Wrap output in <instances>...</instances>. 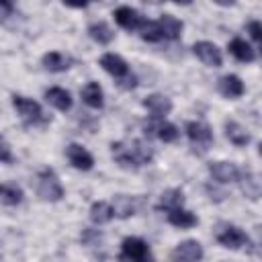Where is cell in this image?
Masks as SVG:
<instances>
[{"label": "cell", "instance_id": "1", "mask_svg": "<svg viewBox=\"0 0 262 262\" xmlns=\"http://www.w3.org/2000/svg\"><path fill=\"white\" fill-rule=\"evenodd\" d=\"M111 151L117 164L125 166V168H139L151 162L154 158V149L141 141V139H131V141H113L111 143Z\"/></svg>", "mask_w": 262, "mask_h": 262}, {"label": "cell", "instance_id": "2", "mask_svg": "<svg viewBox=\"0 0 262 262\" xmlns=\"http://www.w3.org/2000/svg\"><path fill=\"white\" fill-rule=\"evenodd\" d=\"M100 66H102L104 72H108L113 78H117L123 88H135L137 78L129 72V66H127V61L121 55H117V53H104L100 57Z\"/></svg>", "mask_w": 262, "mask_h": 262}, {"label": "cell", "instance_id": "3", "mask_svg": "<svg viewBox=\"0 0 262 262\" xmlns=\"http://www.w3.org/2000/svg\"><path fill=\"white\" fill-rule=\"evenodd\" d=\"M12 106L16 108V113H18V117L23 119L25 125H45V123L49 121V117L43 113L41 104L35 102L33 98L14 94V96H12Z\"/></svg>", "mask_w": 262, "mask_h": 262}, {"label": "cell", "instance_id": "4", "mask_svg": "<svg viewBox=\"0 0 262 262\" xmlns=\"http://www.w3.org/2000/svg\"><path fill=\"white\" fill-rule=\"evenodd\" d=\"M119 262H156V260H154L151 250H149V246H147L145 239L135 237V235H129L121 244Z\"/></svg>", "mask_w": 262, "mask_h": 262}, {"label": "cell", "instance_id": "5", "mask_svg": "<svg viewBox=\"0 0 262 262\" xmlns=\"http://www.w3.org/2000/svg\"><path fill=\"white\" fill-rule=\"evenodd\" d=\"M186 135H188V141L192 145V151L196 156H205L209 151V147L213 145V131L207 123L203 121H188L186 123Z\"/></svg>", "mask_w": 262, "mask_h": 262}, {"label": "cell", "instance_id": "6", "mask_svg": "<svg viewBox=\"0 0 262 262\" xmlns=\"http://www.w3.org/2000/svg\"><path fill=\"white\" fill-rule=\"evenodd\" d=\"M37 194L43 199V201H61L63 196V186L57 178V174L51 170V168H45L39 172L37 176Z\"/></svg>", "mask_w": 262, "mask_h": 262}, {"label": "cell", "instance_id": "7", "mask_svg": "<svg viewBox=\"0 0 262 262\" xmlns=\"http://www.w3.org/2000/svg\"><path fill=\"white\" fill-rule=\"evenodd\" d=\"M143 131H145V135H156L164 143H172L180 135V131H178V127L174 123H168V121L156 119V117H151L149 121L143 123Z\"/></svg>", "mask_w": 262, "mask_h": 262}, {"label": "cell", "instance_id": "8", "mask_svg": "<svg viewBox=\"0 0 262 262\" xmlns=\"http://www.w3.org/2000/svg\"><path fill=\"white\" fill-rule=\"evenodd\" d=\"M192 53L209 68H219L223 63V55H221V49L211 43V41H196L192 45Z\"/></svg>", "mask_w": 262, "mask_h": 262}, {"label": "cell", "instance_id": "9", "mask_svg": "<svg viewBox=\"0 0 262 262\" xmlns=\"http://www.w3.org/2000/svg\"><path fill=\"white\" fill-rule=\"evenodd\" d=\"M201 258H203V246L196 239H184L172 252L174 262H199Z\"/></svg>", "mask_w": 262, "mask_h": 262}, {"label": "cell", "instance_id": "10", "mask_svg": "<svg viewBox=\"0 0 262 262\" xmlns=\"http://www.w3.org/2000/svg\"><path fill=\"white\" fill-rule=\"evenodd\" d=\"M66 156H68V160H70V164L76 168V170H92V166H94V158H92V154L84 147V145H80V143H70L68 147H66Z\"/></svg>", "mask_w": 262, "mask_h": 262}, {"label": "cell", "instance_id": "11", "mask_svg": "<svg viewBox=\"0 0 262 262\" xmlns=\"http://www.w3.org/2000/svg\"><path fill=\"white\" fill-rule=\"evenodd\" d=\"M217 242L223 248H229V250H239L244 246H250V237L235 225H227L223 231H219L217 233Z\"/></svg>", "mask_w": 262, "mask_h": 262}, {"label": "cell", "instance_id": "12", "mask_svg": "<svg viewBox=\"0 0 262 262\" xmlns=\"http://www.w3.org/2000/svg\"><path fill=\"white\" fill-rule=\"evenodd\" d=\"M209 174L213 180L227 184V182H237L239 178V168L233 162H211L209 164Z\"/></svg>", "mask_w": 262, "mask_h": 262}, {"label": "cell", "instance_id": "13", "mask_svg": "<svg viewBox=\"0 0 262 262\" xmlns=\"http://www.w3.org/2000/svg\"><path fill=\"white\" fill-rule=\"evenodd\" d=\"M113 16H115L117 25L123 27L125 31H139V27L143 23V16L135 8H131V6H119L113 12Z\"/></svg>", "mask_w": 262, "mask_h": 262}, {"label": "cell", "instance_id": "14", "mask_svg": "<svg viewBox=\"0 0 262 262\" xmlns=\"http://www.w3.org/2000/svg\"><path fill=\"white\" fill-rule=\"evenodd\" d=\"M217 86H219V92H221L225 98H239V96L244 94V90H246V86H244L242 78H239V76H235V74L221 76Z\"/></svg>", "mask_w": 262, "mask_h": 262}, {"label": "cell", "instance_id": "15", "mask_svg": "<svg viewBox=\"0 0 262 262\" xmlns=\"http://www.w3.org/2000/svg\"><path fill=\"white\" fill-rule=\"evenodd\" d=\"M143 106L151 113V117L162 119V117H166V115L172 111V100H170L168 96L156 92V94H149V96L143 100Z\"/></svg>", "mask_w": 262, "mask_h": 262}, {"label": "cell", "instance_id": "16", "mask_svg": "<svg viewBox=\"0 0 262 262\" xmlns=\"http://www.w3.org/2000/svg\"><path fill=\"white\" fill-rule=\"evenodd\" d=\"M229 53H231L237 61H242V63H250V61L256 59L254 47H252L246 39H242V37H233V39L229 41Z\"/></svg>", "mask_w": 262, "mask_h": 262}, {"label": "cell", "instance_id": "17", "mask_svg": "<svg viewBox=\"0 0 262 262\" xmlns=\"http://www.w3.org/2000/svg\"><path fill=\"white\" fill-rule=\"evenodd\" d=\"M242 192L250 199V201H258L260 199V180L252 170H239V178H237Z\"/></svg>", "mask_w": 262, "mask_h": 262}, {"label": "cell", "instance_id": "18", "mask_svg": "<svg viewBox=\"0 0 262 262\" xmlns=\"http://www.w3.org/2000/svg\"><path fill=\"white\" fill-rule=\"evenodd\" d=\"M158 25H160V31H162V37H164V39H170V41L180 39L184 25H182V20H178L176 16H172V14H162L160 20H158Z\"/></svg>", "mask_w": 262, "mask_h": 262}, {"label": "cell", "instance_id": "19", "mask_svg": "<svg viewBox=\"0 0 262 262\" xmlns=\"http://www.w3.org/2000/svg\"><path fill=\"white\" fill-rule=\"evenodd\" d=\"M45 100L55 106L57 111H70L72 108V96L66 88H59V86H53V88H47L45 90Z\"/></svg>", "mask_w": 262, "mask_h": 262}, {"label": "cell", "instance_id": "20", "mask_svg": "<svg viewBox=\"0 0 262 262\" xmlns=\"http://www.w3.org/2000/svg\"><path fill=\"white\" fill-rule=\"evenodd\" d=\"M225 137H227L233 145H237V147L248 145L250 139H252L250 133H248V129L242 127L237 121H225Z\"/></svg>", "mask_w": 262, "mask_h": 262}, {"label": "cell", "instance_id": "21", "mask_svg": "<svg viewBox=\"0 0 262 262\" xmlns=\"http://www.w3.org/2000/svg\"><path fill=\"white\" fill-rule=\"evenodd\" d=\"M80 94H82V100H84L90 108H102V104H104V94H102V88H100L98 82H88V84L80 90Z\"/></svg>", "mask_w": 262, "mask_h": 262}, {"label": "cell", "instance_id": "22", "mask_svg": "<svg viewBox=\"0 0 262 262\" xmlns=\"http://www.w3.org/2000/svg\"><path fill=\"white\" fill-rule=\"evenodd\" d=\"M182 203H184V194H182V190H180V188H168V190L162 192L160 203H158V209L168 213V211L180 209Z\"/></svg>", "mask_w": 262, "mask_h": 262}, {"label": "cell", "instance_id": "23", "mask_svg": "<svg viewBox=\"0 0 262 262\" xmlns=\"http://www.w3.org/2000/svg\"><path fill=\"white\" fill-rule=\"evenodd\" d=\"M72 66V57L59 53V51H49L43 55V68L49 72H66Z\"/></svg>", "mask_w": 262, "mask_h": 262}, {"label": "cell", "instance_id": "24", "mask_svg": "<svg viewBox=\"0 0 262 262\" xmlns=\"http://www.w3.org/2000/svg\"><path fill=\"white\" fill-rule=\"evenodd\" d=\"M88 35H90L98 45H108V43L115 39V31H113L104 20L92 23V25L88 27Z\"/></svg>", "mask_w": 262, "mask_h": 262}, {"label": "cell", "instance_id": "25", "mask_svg": "<svg viewBox=\"0 0 262 262\" xmlns=\"http://www.w3.org/2000/svg\"><path fill=\"white\" fill-rule=\"evenodd\" d=\"M168 221L174 225V227H180V229H186V227H194L199 223L196 215H192L190 211L186 209H174V211H168Z\"/></svg>", "mask_w": 262, "mask_h": 262}, {"label": "cell", "instance_id": "26", "mask_svg": "<svg viewBox=\"0 0 262 262\" xmlns=\"http://www.w3.org/2000/svg\"><path fill=\"white\" fill-rule=\"evenodd\" d=\"M23 188L20 186H16V184H12V182H4V184H0V201L4 203V205H8V207H16V205H20L23 203Z\"/></svg>", "mask_w": 262, "mask_h": 262}, {"label": "cell", "instance_id": "27", "mask_svg": "<svg viewBox=\"0 0 262 262\" xmlns=\"http://www.w3.org/2000/svg\"><path fill=\"white\" fill-rule=\"evenodd\" d=\"M113 217H115V211H113V207H111L108 203H104V201H98V203H94V205L90 207V221L96 223V225H104V223H108Z\"/></svg>", "mask_w": 262, "mask_h": 262}, {"label": "cell", "instance_id": "28", "mask_svg": "<svg viewBox=\"0 0 262 262\" xmlns=\"http://www.w3.org/2000/svg\"><path fill=\"white\" fill-rule=\"evenodd\" d=\"M111 207H113L115 215H117V217H121V219H127V217H131V215L135 213L133 199H131V196H127V194H117Z\"/></svg>", "mask_w": 262, "mask_h": 262}, {"label": "cell", "instance_id": "29", "mask_svg": "<svg viewBox=\"0 0 262 262\" xmlns=\"http://www.w3.org/2000/svg\"><path fill=\"white\" fill-rule=\"evenodd\" d=\"M139 35H141V39L147 41V43H158V41L164 39L158 20H149V18H143V23H141V27H139Z\"/></svg>", "mask_w": 262, "mask_h": 262}, {"label": "cell", "instance_id": "30", "mask_svg": "<svg viewBox=\"0 0 262 262\" xmlns=\"http://www.w3.org/2000/svg\"><path fill=\"white\" fill-rule=\"evenodd\" d=\"M82 242L84 244H88V246H92V244H96V242H100L102 239V233L100 231H96V229H90V227H86L84 231H82Z\"/></svg>", "mask_w": 262, "mask_h": 262}, {"label": "cell", "instance_id": "31", "mask_svg": "<svg viewBox=\"0 0 262 262\" xmlns=\"http://www.w3.org/2000/svg\"><path fill=\"white\" fill-rule=\"evenodd\" d=\"M248 33H250V37H252L256 43H260V33H262L260 20H250V23H248Z\"/></svg>", "mask_w": 262, "mask_h": 262}, {"label": "cell", "instance_id": "32", "mask_svg": "<svg viewBox=\"0 0 262 262\" xmlns=\"http://www.w3.org/2000/svg\"><path fill=\"white\" fill-rule=\"evenodd\" d=\"M0 162H6V164L12 162V151H10L8 143H6L2 137H0Z\"/></svg>", "mask_w": 262, "mask_h": 262}, {"label": "cell", "instance_id": "33", "mask_svg": "<svg viewBox=\"0 0 262 262\" xmlns=\"http://www.w3.org/2000/svg\"><path fill=\"white\" fill-rule=\"evenodd\" d=\"M12 10H14V6H12V2H6V0H0V23L2 20H6L10 14H12Z\"/></svg>", "mask_w": 262, "mask_h": 262}, {"label": "cell", "instance_id": "34", "mask_svg": "<svg viewBox=\"0 0 262 262\" xmlns=\"http://www.w3.org/2000/svg\"><path fill=\"white\" fill-rule=\"evenodd\" d=\"M205 188H207V192H209V194H211V192H217V188H213V186H211V184H207V186H205ZM219 194H221V199H223V196H225V192H219ZM213 199H215V201H221V199H219V196H213Z\"/></svg>", "mask_w": 262, "mask_h": 262}, {"label": "cell", "instance_id": "35", "mask_svg": "<svg viewBox=\"0 0 262 262\" xmlns=\"http://www.w3.org/2000/svg\"><path fill=\"white\" fill-rule=\"evenodd\" d=\"M172 262H174V260H172Z\"/></svg>", "mask_w": 262, "mask_h": 262}]
</instances>
